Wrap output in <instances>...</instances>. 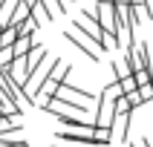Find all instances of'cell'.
I'll use <instances>...</instances> for the list:
<instances>
[{
	"mask_svg": "<svg viewBox=\"0 0 153 147\" xmlns=\"http://www.w3.org/2000/svg\"><path fill=\"white\" fill-rule=\"evenodd\" d=\"M72 26H75V29H81L84 35H90L101 52H107V49H113V46H116V35L104 32V26L98 23L95 12H81L78 17H72Z\"/></svg>",
	"mask_w": 153,
	"mask_h": 147,
	"instance_id": "1",
	"label": "cell"
},
{
	"mask_svg": "<svg viewBox=\"0 0 153 147\" xmlns=\"http://www.w3.org/2000/svg\"><path fill=\"white\" fill-rule=\"evenodd\" d=\"M64 41H69L78 52H81V55H87L90 61H101V49H98V46H95V41L90 38V35H84L81 29H75V26H72V29H67V32H64Z\"/></svg>",
	"mask_w": 153,
	"mask_h": 147,
	"instance_id": "2",
	"label": "cell"
},
{
	"mask_svg": "<svg viewBox=\"0 0 153 147\" xmlns=\"http://www.w3.org/2000/svg\"><path fill=\"white\" fill-rule=\"evenodd\" d=\"M93 12L98 17V23L104 26V32H110V35L119 32V15H116V3L113 0H98Z\"/></svg>",
	"mask_w": 153,
	"mask_h": 147,
	"instance_id": "3",
	"label": "cell"
},
{
	"mask_svg": "<svg viewBox=\"0 0 153 147\" xmlns=\"http://www.w3.org/2000/svg\"><path fill=\"white\" fill-rule=\"evenodd\" d=\"M58 98H64V101H72V104H90L93 101V92H87V89H81V86H72V84H64L58 89Z\"/></svg>",
	"mask_w": 153,
	"mask_h": 147,
	"instance_id": "4",
	"label": "cell"
},
{
	"mask_svg": "<svg viewBox=\"0 0 153 147\" xmlns=\"http://www.w3.org/2000/svg\"><path fill=\"white\" fill-rule=\"evenodd\" d=\"M130 115H133V112H124V115H116V121H113V133H116V136H113V141H127V130H130Z\"/></svg>",
	"mask_w": 153,
	"mask_h": 147,
	"instance_id": "5",
	"label": "cell"
},
{
	"mask_svg": "<svg viewBox=\"0 0 153 147\" xmlns=\"http://www.w3.org/2000/svg\"><path fill=\"white\" fill-rule=\"evenodd\" d=\"M35 46H38L35 35H20V38L15 41V55H17V58H26V55H29Z\"/></svg>",
	"mask_w": 153,
	"mask_h": 147,
	"instance_id": "6",
	"label": "cell"
},
{
	"mask_svg": "<svg viewBox=\"0 0 153 147\" xmlns=\"http://www.w3.org/2000/svg\"><path fill=\"white\" fill-rule=\"evenodd\" d=\"M17 38H20L17 26H6V29H0V49H3V46H15Z\"/></svg>",
	"mask_w": 153,
	"mask_h": 147,
	"instance_id": "7",
	"label": "cell"
},
{
	"mask_svg": "<svg viewBox=\"0 0 153 147\" xmlns=\"http://www.w3.org/2000/svg\"><path fill=\"white\" fill-rule=\"evenodd\" d=\"M15 46H3V49H0V69H9L12 66V64H15Z\"/></svg>",
	"mask_w": 153,
	"mask_h": 147,
	"instance_id": "8",
	"label": "cell"
},
{
	"mask_svg": "<svg viewBox=\"0 0 153 147\" xmlns=\"http://www.w3.org/2000/svg\"><path fill=\"white\" fill-rule=\"evenodd\" d=\"M110 66H113V75H116V81H124V78L133 75V72H130V66L124 64V61H113Z\"/></svg>",
	"mask_w": 153,
	"mask_h": 147,
	"instance_id": "9",
	"label": "cell"
},
{
	"mask_svg": "<svg viewBox=\"0 0 153 147\" xmlns=\"http://www.w3.org/2000/svg\"><path fill=\"white\" fill-rule=\"evenodd\" d=\"M124 112H133V104L127 101V95H119L116 98V115H124Z\"/></svg>",
	"mask_w": 153,
	"mask_h": 147,
	"instance_id": "10",
	"label": "cell"
},
{
	"mask_svg": "<svg viewBox=\"0 0 153 147\" xmlns=\"http://www.w3.org/2000/svg\"><path fill=\"white\" fill-rule=\"evenodd\" d=\"M119 86H121V92H124V95H130V92H136V89H139V84H136V78H133V75L124 78V81H119Z\"/></svg>",
	"mask_w": 153,
	"mask_h": 147,
	"instance_id": "11",
	"label": "cell"
},
{
	"mask_svg": "<svg viewBox=\"0 0 153 147\" xmlns=\"http://www.w3.org/2000/svg\"><path fill=\"white\" fill-rule=\"evenodd\" d=\"M43 3L52 9V15H67V3L64 0H43Z\"/></svg>",
	"mask_w": 153,
	"mask_h": 147,
	"instance_id": "12",
	"label": "cell"
},
{
	"mask_svg": "<svg viewBox=\"0 0 153 147\" xmlns=\"http://www.w3.org/2000/svg\"><path fill=\"white\" fill-rule=\"evenodd\" d=\"M133 78H136V84H139V86H145V84H150V81H153L150 69H139V72H133Z\"/></svg>",
	"mask_w": 153,
	"mask_h": 147,
	"instance_id": "13",
	"label": "cell"
},
{
	"mask_svg": "<svg viewBox=\"0 0 153 147\" xmlns=\"http://www.w3.org/2000/svg\"><path fill=\"white\" fill-rule=\"evenodd\" d=\"M139 92H142L145 104H150V101H153V81H150V84H145V86H139Z\"/></svg>",
	"mask_w": 153,
	"mask_h": 147,
	"instance_id": "14",
	"label": "cell"
},
{
	"mask_svg": "<svg viewBox=\"0 0 153 147\" xmlns=\"http://www.w3.org/2000/svg\"><path fill=\"white\" fill-rule=\"evenodd\" d=\"M55 147H81V144H55Z\"/></svg>",
	"mask_w": 153,
	"mask_h": 147,
	"instance_id": "15",
	"label": "cell"
},
{
	"mask_svg": "<svg viewBox=\"0 0 153 147\" xmlns=\"http://www.w3.org/2000/svg\"><path fill=\"white\" fill-rule=\"evenodd\" d=\"M130 147H145V144H142V141H136V144H130Z\"/></svg>",
	"mask_w": 153,
	"mask_h": 147,
	"instance_id": "16",
	"label": "cell"
}]
</instances>
